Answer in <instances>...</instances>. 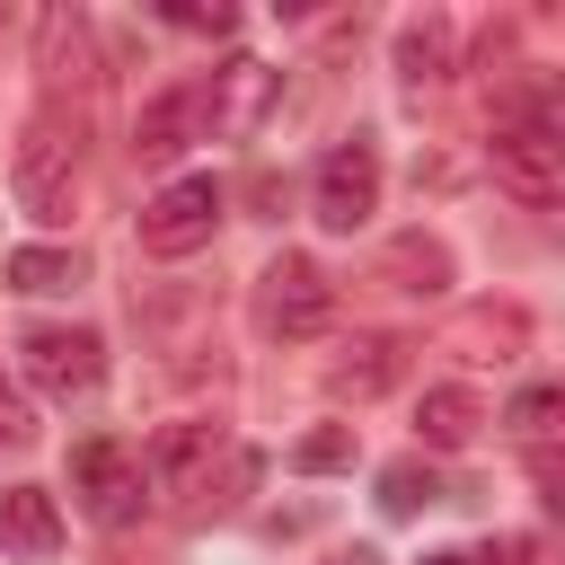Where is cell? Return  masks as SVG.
<instances>
[{
  "label": "cell",
  "instance_id": "cell-11",
  "mask_svg": "<svg viewBox=\"0 0 565 565\" xmlns=\"http://www.w3.org/2000/svg\"><path fill=\"white\" fill-rule=\"evenodd\" d=\"M35 71H44V88H53V97L97 79V53H88V18H79V9H44V18H35Z\"/></svg>",
  "mask_w": 565,
  "mask_h": 565
},
{
  "label": "cell",
  "instance_id": "cell-18",
  "mask_svg": "<svg viewBox=\"0 0 565 565\" xmlns=\"http://www.w3.org/2000/svg\"><path fill=\"white\" fill-rule=\"evenodd\" d=\"M380 503L388 512H424V503H441V477L415 468V459H397V468H380Z\"/></svg>",
  "mask_w": 565,
  "mask_h": 565
},
{
  "label": "cell",
  "instance_id": "cell-13",
  "mask_svg": "<svg viewBox=\"0 0 565 565\" xmlns=\"http://www.w3.org/2000/svg\"><path fill=\"white\" fill-rule=\"evenodd\" d=\"M397 353H406L397 335H353L344 362H327V388H335V397H380V388L397 380Z\"/></svg>",
  "mask_w": 565,
  "mask_h": 565
},
{
  "label": "cell",
  "instance_id": "cell-12",
  "mask_svg": "<svg viewBox=\"0 0 565 565\" xmlns=\"http://www.w3.org/2000/svg\"><path fill=\"white\" fill-rule=\"evenodd\" d=\"M194 124H203V106H194V88H168V97H150L141 115H132V159H150V168H168L185 141H194Z\"/></svg>",
  "mask_w": 565,
  "mask_h": 565
},
{
  "label": "cell",
  "instance_id": "cell-17",
  "mask_svg": "<svg viewBox=\"0 0 565 565\" xmlns=\"http://www.w3.org/2000/svg\"><path fill=\"white\" fill-rule=\"evenodd\" d=\"M388 274H397V291H441L450 282V247L441 238H397L388 247Z\"/></svg>",
  "mask_w": 565,
  "mask_h": 565
},
{
  "label": "cell",
  "instance_id": "cell-19",
  "mask_svg": "<svg viewBox=\"0 0 565 565\" xmlns=\"http://www.w3.org/2000/svg\"><path fill=\"white\" fill-rule=\"evenodd\" d=\"M344 459H353V424H327V433H309V441L291 450V468H309V477H318V468H344Z\"/></svg>",
  "mask_w": 565,
  "mask_h": 565
},
{
  "label": "cell",
  "instance_id": "cell-6",
  "mask_svg": "<svg viewBox=\"0 0 565 565\" xmlns=\"http://www.w3.org/2000/svg\"><path fill=\"white\" fill-rule=\"evenodd\" d=\"M18 371L44 397H88L106 380V335L97 327H26L18 335Z\"/></svg>",
  "mask_w": 565,
  "mask_h": 565
},
{
  "label": "cell",
  "instance_id": "cell-20",
  "mask_svg": "<svg viewBox=\"0 0 565 565\" xmlns=\"http://www.w3.org/2000/svg\"><path fill=\"white\" fill-rule=\"evenodd\" d=\"M556 406H565L556 388H530V397L512 406V433H521V441H547V433H556Z\"/></svg>",
  "mask_w": 565,
  "mask_h": 565
},
{
  "label": "cell",
  "instance_id": "cell-9",
  "mask_svg": "<svg viewBox=\"0 0 565 565\" xmlns=\"http://www.w3.org/2000/svg\"><path fill=\"white\" fill-rule=\"evenodd\" d=\"M274 97H282V71H274V62H256V53H230V62L194 88V106H203V124H212V132H256Z\"/></svg>",
  "mask_w": 565,
  "mask_h": 565
},
{
  "label": "cell",
  "instance_id": "cell-23",
  "mask_svg": "<svg viewBox=\"0 0 565 565\" xmlns=\"http://www.w3.org/2000/svg\"><path fill=\"white\" fill-rule=\"evenodd\" d=\"M327 565H380V547H335Z\"/></svg>",
  "mask_w": 565,
  "mask_h": 565
},
{
  "label": "cell",
  "instance_id": "cell-4",
  "mask_svg": "<svg viewBox=\"0 0 565 565\" xmlns=\"http://www.w3.org/2000/svg\"><path fill=\"white\" fill-rule=\"evenodd\" d=\"M71 494H79V512H88L97 530L141 521V503H150L141 450H124V441H79V450H71Z\"/></svg>",
  "mask_w": 565,
  "mask_h": 565
},
{
  "label": "cell",
  "instance_id": "cell-1",
  "mask_svg": "<svg viewBox=\"0 0 565 565\" xmlns=\"http://www.w3.org/2000/svg\"><path fill=\"white\" fill-rule=\"evenodd\" d=\"M9 194H18V212L44 221V230H62V221L79 212V141L62 132V115H35V124L18 132Z\"/></svg>",
  "mask_w": 565,
  "mask_h": 565
},
{
  "label": "cell",
  "instance_id": "cell-16",
  "mask_svg": "<svg viewBox=\"0 0 565 565\" xmlns=\"http://www.w3.org/2000/svg\"><path fill=\"white\" fill-rule=\"evenodd\" d=\"M71 282H79V256L71 247H18L9 256V291H35L44 300V291H71Z\"/></svg>",
  "mask_w": 565,
  "mask_h": 565
},
{
  "label": "cell",
  "instance_id": "cell-7",
  "mask_svg": "<svg viewBox=\"0 0 565 565\" xmlns=\"http://www.w3.org/2000/svg\"><path fill=\"white\" fill-rule=\"evenodd\" d=\"M309 212L327 221V230H362L371 212H380V150L353 132V141H335L327 159H318V177H309Z\"/></svg>",
  "mask_w": 565,
  "mask_h": 565
},
{
  "label": "cell",
  "instance_id": "cell-10",
  "mask_svg": "<svg viewBox=\"0 0 565 565\" xmlns=\"http://www.w3.org/2000/svg\"><path fill=\"white\" fill-rule=\"evenodd\" d=\"M0 556H18V565L62 556V512L44 486H0Z\"/></svg>",
  "mask_w": 565,
  "mask_h": 565
},
{
  "label": "cell",
  "instance_id": "cell-3",
  "mask_svg": "<svg viewBox=\"0 0 565 565\" xmlns=\"http://www.w3.org/2000/svg\"><path fill=\"white\" fill-rule=\"evenodd\" d=\"M327 318H335V282H327V265H309V256H274V265L256 274V327H265V335L300 344V335H327Z\"/></svg>",
  "mask_w": 565,
  "mask_h": 565
},
{
  "label": "cell",
  "instance_id": "cell-21",
  "mask_svg": "<svg viewBox=\"0 0 565 565\" xmlns=\"http://www.w3.org/2000/svg\"><path fill=\"white\" fill-rule=\"evenodd\" d=\"M168 18H177V26H194V35H230V26H238V9H221V0H212V9H194V0H177Z\"/></svg>",
  "mask_w": 565,
  "mask_h": 565
},
{
  "label": "cell",
  "instance_id": "cell-14",
  "mask_svg": "<svg viewBox=\"0 0 565 565\" xmlns=\"http://www.w3.org/2000/svg\"><path fill=\"white\" fill-rule=\"evenodd\" d=\"M477 424H486V406H477L468 388H424V406H415L424 450H468V441H477Z\"/></svg>",
  "mask_w": 565,
  "mask_h": 565
},
{
  "label": "cell",
  "instance_id": "cell-2",
  "mask_svg": "<svg viewBox=\"0 0 565 565\" xmlns=\"http://www.w3.org/2000/svg\"><path fill=\"white\" fill-rule=\"evenodd\" d=\"M494 185H503L512 203H530V212H547V203L565 194V141H556L547 115L512 106V115L494 124Z\"/></svg>",
  "mask_w": 565,
  "mask_h": 565
},
{
  "label": "cell",
  "instance_id": "cell-22",
  "mask_svg": "<svg viewBox=\"0 0 565 565\" xmlns=\"http://www.w3.org/2000/svg\"><path fill=\"white\" fill-rule=\"evenodd\" d=\"M0 441H9V450H18V441H35V415H26V397H18L9 380H0Z\"/></svg>",
  "mask_w": 565,
  "mask_h": 565
},
{
  "label": "cell",
  "instance_id": "cell-15",
  "mask_svg": "<svg viewBox=\"0 0 565 565\" xmlns=\"http://www.w3.org/2000/svg\"><path fill=\"white\" fill-rule=\"evenodd\" d=\"M397 71L424 88V79H441L450 71V18H406L397 26Z\"/></svg>",
  "mask_w": 565,
  "mask_h": 565
},
{
  "label": "cell",
  "instance_id": "cell-8",
  "mask_svg": "<svg viewBox=\"0 0 565 565\" xmlns=\"http://www.w3.org/2000/svg\"><path fill=\"white\" fill-rule=\"evenodd\" d=\"M230 441L212 433V424H177V433H159L150 441V459H141V477L159 486V494H177V512H212V459H221Z\"/></svg>",
  "mask_w": 565,
  "mask_h": 565
},
{
  "label": "cell",
  "instance_id": "cell-5",
  "mask_svg": "<svg viewBox=\"0 0 565 565\" xmlns=\"http://www.w3.org/2000/svg\"><path fill=\"white\" fill-rule=\"evenodd\" d=\"M212 230H221V177H168L141 203V247L150 256H194V247H212Z\"/></svg>",
  "mask_w": 565,
  "mask_h": 565
},
{
  "label": "cell",
  "instance_id": "cell-24",
  "mask_svg": "<svg viewBox=\"0 0 565 565\" xmlns=\"http://www.w3.org/2000/svg\"><path fill=\"white\" fill-rule=\"evenodd\" d=\"M424 565H468V556H450V547H441V556H424Z\"/></svg>",
  "mask_w": 565,
  "mask_h": 565
}]
</instances>
